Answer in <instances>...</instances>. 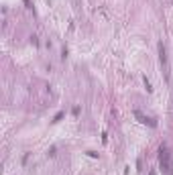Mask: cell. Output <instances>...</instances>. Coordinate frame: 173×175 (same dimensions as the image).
<instances>
[{
    "label": "cell",
    "instance_id": "cell-1",
    "mask_svg": "<svg viewBox=\"0 0 173 175\" xmlns=\"http://www.w3.org/2000/svg\"><path fill=\"white\" fill-rule=\"evenodd\" d=\"M159 163H161V169L165 171V173L171 175V161H169V149L167 147H161V155H159Z\"/></svg>",
    "mask_w": 173,
    "mask_h": 175
},
{
    "label": "cell",
    "instance_id": "cell-2",
    "mask_svg": "<svg viewBox=\"0 0 173 175\" xmlns=\"http://www.w3.org/2000/svg\"><path fill=\"white\" fill-rule=\"evenodd\" d=\"M159 61L163 65V73H165V79H169V59H167V49H165L163 43H159Z\"/></svg>",
    "mask_w": 173,
    "mask_h": 175
},
{
    "label": "cell",
    "instance_id": "cell-3",
    "mask_svg": "<svg viewBox=\"0 0 173 175\" xmlns=\"http://www.w3.org/2000/svg\"><path fill=\"white\" fill-rule=\"evenodd\" d=\"M134 116H137L138 118V120H141V122H143V124H149V126H155V124H157V122H155V120H151V118H147V116H145V114H141V112H134Z\"/></svg>",
    "mask_w": 173,
    "mask_h": 175
}]
</instances>
